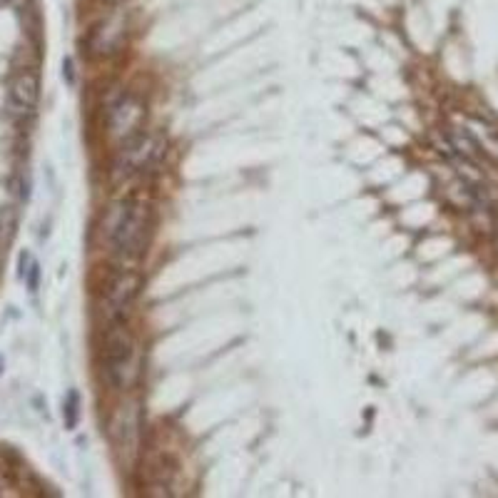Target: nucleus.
Wrapping results in <instances>:
<instances>
[{"instance_id": "nucleus-11", "label": "nucleus", "mask_w": 498, "mask_h": 498, "mask_svg": "<svg viewBox=\"0 0 498 498\" xmlns=\"http://www.w3.org/2000/svg\"><path fill=\"white\" fill-rule=\"evenodd\" d=\"M30 264H33V259H30V254H28V252L20 254V270H17V274H20V279H25V274H28V270H30Z\"/></svg>"}, {"instance_id": "nucleus-10", "label": "nucleus", "mask_w": 498, "mask_h": 498, "mask_svg": "<svg viewBox=\"0 0 498 498\" xmlns=\"http://www.w3.org/2000/svg\"><path fill=\"white\" fill-rule=\"evenodd\" d=\"M63 78L68 85H75V68H73V57H65L63 60Z\"/></svg>"}, {"instance_id": "nucleus-3", "label": "nucleus", "mask_w": 498, "mask_h": 498, "mask_svg": "<svg viewBox=\"0 0 498 498\" xmlns=\"http://www.w3.org/2000/svg\"><path fill=\"white\" fill-rule=\"evenodd\" d=\"M105 374L115 389H127L138 376V351L135 339L115 319L112 329L108 332V351H105Z\"/></svg>"}, {"instance_id": "nucleus-4", "label": "nucleus", "mask_w": 498, "mask_h": 498, "mask_svg": "<svg viewBox=\"0 0 498 498\" xmlns=\"http://www.w3.org/2000/svg\"><path fill=\"white\" fill-rule=\"evenodd\" d=\"M145 120V103L138 95H122L117 103L110 108V132L122 142L140 135V127Z\"/></svg>"}, {"instance_id": "nucleus-9", "label": "nucleus", "mask_w": 498, "mask_h": 498, "mask_svg": "<svg viewBox=\"0 0 498 498\" xmlns=\"http://www.w3.org/2000/svg\"><path fill=\"white\" fill-rule=\"evenodd\" d=\"M25 284H28L30 292H38V286H41V264L38 262L30 264L28 274H25Z\"/></svg>"}, {"instance_id": "nucleus-6", "label": "nucleus", "mask_w": 498, "mask_h": 498, "mask_svg": "<svg viewBox=\"0 0 498 498\" xmlns=\"http://www.w3.org/2000/svg\"><path fill=\"white\" fill-rule=\"evenodd\" d=\"M41 98V80L38 75L23 70L20 75H15V80L10 82V92H8V108L15 115H30L38 105Z\"/></svg>"}, {"instance_id": "nucleus-8", "label": "nucleus", "mask_w": 498, "mask_h": 498, "mask_svg": "<svg viewBox=\"0 0 498 498\" xmlns=\"http://www.w3.org/2000/svg\"><path fill=\"white\" fill-rule=\"evenodd\" d=\"M15 224H17V214L13 207H3L0 210V244H8L15 235Z\"/></svg>"}, {"instance_id": "nucleus-12", "label": "nucleus", "mask_w": 498, "mask_h": 498, "mask_svg": "<svg viewBox=\"0 0 498 498\" xmlns=\"http://www.w3.org/2000/svg\"><path fill=\"white\" fill-rule=\"evenodd\" d=\"M0 374H3V356H0Z\"/></svg>"}, {"instance_id": "nucleus-5", "label": "nucleus", "mask_w": 498, "mask_h": 498, "mask_svg": "<svg viewBox=\"0 0 498 498\" xmlns=\"http://www.w3.org/2000/svg\"><path fill=\"white\" fill-rule=\"evenodd\" d=\"M140 289H142V274L135 270H122L120 274L115 277L112 284L108 289V314L110 319H120L125 314V309L138 299Z\"/></svg>"}, {"instance_id": "nucleus-1", "label": "nucleus", "mask_w": 498, "mask_h": 498, "mask_svg": "<svg viewBox=\"0 0 498 498\" xmlns=\"http://www.w3.org/2000/svg\"><path fill=\"white\" fill-rule=\"evenodd\" d=\"M167 152V142L162 135L152 132V135H135L132 140L122 142L120 155L115 160L112 167V177L115 180H130L135 175H142V172H149L152 167L160 165V160Z\"/></svg>"}, {"instance_id": "nucleus-7", "label": "nucleus", "mask_w": 498, "mask_h": 498, "mask_svg": "<svg viewBox=\"0 0 498 498\" xmlns=\"http://www.w3.org/2000/svg\"><path fill=\"white\" fill-rule=\"evenodd\" d=\"M63 416H65V426L68 429H75L78 421H80V394L78 391H68L63 401Z\"/></svg>"}, {"instance_id": "nucleus-2", "label": "nucleus", "mask_w": 498, "mask_h": 498, "mask_svg": "<svg viewBox=\"0 0 498 498\" xmlns=\"http://www.w3.org/2000/svg\"><path fill=\"white\" fill-rule=\"evenodd\" d=\"M149 207L142 200H130L122 207L112 229V247L122 259H138L145 252L149 232Z\"/></svg>"}]
</instances>
